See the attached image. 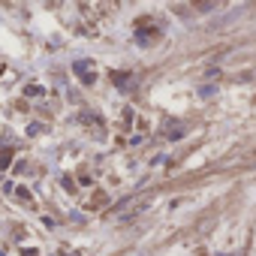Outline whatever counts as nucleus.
Here are the masks:
<instances>
[{"label":"nucleus","instance_id":"f257e3e1","mask_svg":"<svg viewBox=\"0 0 256 256\" xmlns=\"http://www.w3.org/2000/svg\"><path fill=\"white\" fill-rule=\"evenodd\" d=\"M76 72L82 76V82H94V72H90V66H84V60L76 64Z\"/></svg>","mask_w":256,"mask_h":256}]
</instances>
